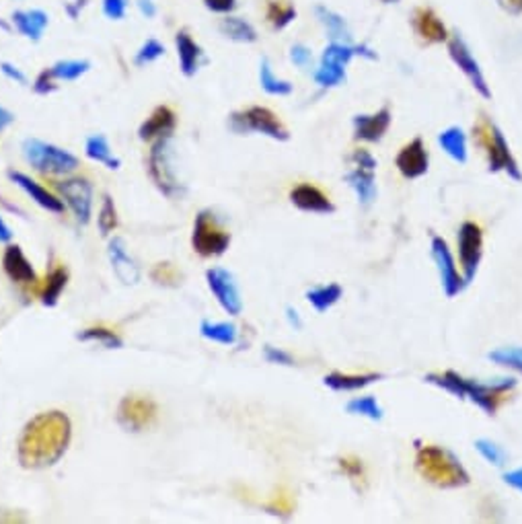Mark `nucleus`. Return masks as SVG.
I'll return each mask as SVG.
<instances>
[{"label":"nucleus","mask_w":522,"mask_h":524,"mask_svg":"<svg viewBox=\"0 0 522 524\" xmlns=\"http://www.w3.org/2000/svg\"><path fill=\"white\" fill-rule=\"evenodd\" d=\"M428 384H434L442 391L450 393L457 399H469L479 410L488 415H494L500 407L512 397V391L517 389V379H498L491 383H481L473 379H465L455 370H444V373H430L424 376Z\"/></svg>","instance_id":"f03ea898"},{"label":"nucleus","mask_w":522,"mask_h":524,"mask_svg":"<svg viewBox=\"0 0 522 524\" xmlns=\"http://www.w3.org/2000/svg\"><path fill=\"white\" fill-rule=\"evenodd\" d=\"M32 89L35 95H40V97H48L52 95V92L58 91V81H56V76L52 74L50 68H44V71L35 76Z\"/></svg>","instance_id":"a18cd8bd"},{"label":"nucleus","mask_w":522,"mask_h":524,"mask_svg":"<svg viewBox=\"0 0 522 524\" xmlns=\"http://www.w3.org/2000/svg\"><path fill=\"white\" fill-rule=\"evenodd\" d=\"M13 121H14V113L11 110H6V107L0 105V134H3Z\"/></svg>","instance_id":"bf43d9fd"},{"label":"nucleus","mask_w":522,"mask_h":524,"mask_svg":"<svg viewBox=\"0 0 522 524\" xmlns=\"http://www.w3.org/2000/svg\"><path fill=\"white\" fill-rule=\"evenodd\" d=\"M84 154L91 160H95V163H102L107 169H113V171H118L121 167V160L115 157L110 141L103 134H93L87 138V142H84Z\"/></svg>","instance_id":"2f4dec72"},{"label":"nucleus","mask_w":522,"mask_h":524,"mask_svg":"<svg viewBox=\"0 0 522 524\" xmlns=\"http://www.w3.org/2000/svg\"><path fill=\"white\" fill-rule=\"evenodd\" d=\"M6 177H9V180L14 185H17V188H21L23 191H25V194L32 198L37 206L44 208V210L53 212V214H63L64 212L63 198L53 194V191H50L48 188H44L42 183H37L29 175L21 173V171H14V169H9V171H6Z\"/></svg>","instance_id":"6ab92c4d"},{"label":"nucleus","mask_w":522,"mask_h":524,"mask_svg":"<svg viewBox=\"0 0 522 524\" xmlns=\"http://www.w3.org/2000/svg\"><path fill=\"white\" fill-rule=\"evenodd\" d=\"M130 0H102V11L110 21H121L128 15Z\"/></svg>","instance_id":"49530a36"},{"label":"nucleus","mask_w":522,"mask_h":524,"mask_svg":"<svg viewBox=\"0 0 522 524\" xmlns=\"http://www.w3.org/2000/svg\"><path fill=\"white\" fill-rule=\"evenodd\" d=\"M337 467H340V471L356 485V490L366 488V471L362 461L358 457H342L337 461Z\"/></svg>","instance_id":"37998d69"},{"label":"nucleus","mask_w":522,"mask_h":524,"mask_svg":"<svg viewBox=\"0 0 522 524\" xmlns=\"http://www.w3.org/2000/svg\"><path fill=\"white\" fill-rule=\"evenodd\" d=\"M381 3H385V5H397L399 0H381Z\"/></svg>","instance_id":"0e129e2a"},{"label":"nucleus","mask_w":522,"mask_h":524,"mask_svg":"<svg viewBox=\"0 0 522 524\" xmlns=\"http://www.w3.org/2000/svg\"><path fill=\"white\" fill-rule=\"evenodd\" d=\"M0 29H5V31H11V27H9V25H6V23H5V21H0Z\"/></svg>","instance_id":"e2e57ef3"},{"label":"nucleus","mask_w":522,"mask_h":524,"mask_svg":"<svg viewBox=\"0 0 522 524\" xmlns=\"http://www.w3.org/2000/svg\"><path fill=\"white\" fill-rule=\"evenodd\" d=\"M50 71L53 76H56L58 82H72V81H79L81 76H84L91 71V62L81 60V58L58 60L56 64L50 66Z\"/></svg>","instance_id":"e433bc0d"},{"label":"nucleus","mask_w":522,"mask_h":524,"mask_svg":"<svg viewBox=\"0 0 522 524\" xmlns=\"http://www.w3.org/2000/svg\"><path fill=\"white\" fill-rule=\"evenodd\" d=\"M118 227H120L118 208H115L113 198L110 194H105L102 210H99L97 214V228H99V233H102V237H110Z\"/></svg>","instance_id":"ea45409f"},{"label":"nucleus","mask_w":522,"mask_h":524,"mask_svg":"<svg viewBox=\"0 0 522 524\" xmlns=\"http://www.w3.org/2000/svg\"><path fill=\"white\" fill-rule=\"evenodd\" d=\"M259 84H261V89L272 97H288V95H293V91H295L293 82L280 79V76L274 73V68L267 58H261L259 62Z\"/></svg>","instance_id":"473e14b6"},{"label":"nucleus","mask_w":522,"mask_h":524,"mask_svg":"<svg viewBox=\"0 0 522 524\" xmlns=\"http://www.w3.org/2000/svg\"><path fill=\"white\" fill-rule=\"evenodd\" d=\"M475 449H478L483 459L496 467H504L506 461H508V452L498 442L489 441V438H478V441H475Z\"/></svg>","instance_id":"c03bdc74"},{"label":"nucleus","mask_w":522,"mask_h":524,"mask_svg":"<svg viewBox=\"0 0 522 524\" xmlns=\"http://www.w3.org/2000/svg\"><path fill=\"white\" fill-rule=\"evenodd\" d=\"M3 269L9 276V280L21 286L37 282V274L32 266V261L27 259L25 251L19 245H9L3 253Z\"/></svg>","instance_id":"5701e85b"},{"label":"nucleus","mask_w":522,"mask_h":524,"mask_svg":"<svg viewBox=\"0 0 522 524\" xmlns=\"http://www.w3.org/2000/svg\"><path fill=\"white\" fill-rule=\"evenodd\" d=\"M314 15H317L319 23L324 25L329 40L332 42H350L352 40L350 27L342 15H337L335 11L327 9V6H324V5L314 6Z\"/></svg>","instance_id":"c756f323"},{"label":"nucleus","mask_w":522,"mask_h":524,"mask_svg":"<svg viewBox=\"0 0 522 524\" xmlns=\"http://www.w3.org/2000/svg\"><path fill=\"white\" fill-rule=\"evenodd\" d=\"M191 247L202 257H220L230 247V233L222 228L212 210H202L194 220Z\"/></svg>","instance_id":"1a4fd4ad"},{"label":"nucleus","mask_w":522,"mask_h":524,"mask_svg":"<svg viewBox=\"0 0 522 524\" xmlns=\"http://www.w3.org/2000/svg\"><path fill=\"white\" fill-rule=\"evenodd\" d=\"M107 257H110L111 269L118 280L124 286H136L140 282V266L136 264V259L130 256L128 245L121 237H111L110 245H107Z\"/></svg>","instance_id":"dca6fc26"},{"label":"nucleus","mask_w":522,"mask_h":524,"mask_svg":"<svg viewBox=\"0 0 522 524\" xmlns=\"http://www.w3.org/2000/svg\"><path fill=\"white\" fill-rule=\"evenodd\" d=\"M362 56L368 60H376V53L368 45H352L350 42H332L321 53L319 68L314 71L313 79L319 87L335 89L345 82V66L352 58Z\"/></svg>","instance_id":"39448f33"},{"label":"nucleus","mask_w":522,"mask_h":524,"mask_svg":"<svg viewBox=\"0 0 522 524\" xmlns=\"http://www.w3.org/2000/svg\"><path fill=\"white\" fill-rule=\"evenodd\" d=\"M76 339H79V342L102 344L107 350L124 348V339L107 327H87V329H82L81 334H76Z\"/></svg>","instance_id":"4c0bfd02"},{"label":"nucleus","mask_w":522,"mask_h":524,"mask_svg":"<svg viewBox=\"0 0 522 524\" xmlns=\"http://www.w3.org/2000/svg\"><path fill=\"white\" fill-rule=\"evenodd\" d=\"M13 241V230L6 225L3 214H0V243H11Z\"/></svg>","instance_id":"680f3d73"},{"label":"nucleus","mask_w":522,"mask_h":524,"mask_svg":"<svg viewBox=\"0 0 522 524\" xmlns=\"http://www.w3.org/2000/svg\"><path fill=\"white\" fill-rule=\"evenodd\" d=\"M0 73H3L6 79L13 81L14 84H27V74L21 71L17 64H13V62H0Z\"/></svg>","instance_id":"864d4df0"},{"label":"nucleus","mask_w":522,"mask_h":524,"mask_svg":"<svg viewBox=\"0 0 522 524\" xmlns=\"http://www.w3.org/2000/svg\"><path fill=\"white\" fill-rule=\"evenodd\" d=\"M382 374L379 373H364V374H350V373H329L324 384L332 391H340V393H348V391H360L372 384L376 381H381Z\"/></svg>","instance_id":"cd10ccee"},{"label":"nucleus","mask_w":522,"mask_h":524,"mask_svg":"<svg viewBox=\"0 0 522 524\" xmlns=\"http://www.w3.org/2000/svg\"><path fill=\"white\" fill-rule=\"evenodd\" d=\"M391 121H393V112L389 105H382L379 112L362 113L354 118V138L362 142H381L389 132Z\"/></svg>","instance_id":"a211bd4d"},{"label":"nucleus","mask_w":522,"mask_h":524,"mask_svg":"<svg viewBox=\"0 0 522 524\" xmlns=\"http://www.w3.org/2000/svg\"><path fill=\"white\" fill-rule=\"evenodd\" d=\"M152 280L159 284H178V269L171 264H159L152 269Z\"/></svg>","instance_id":"3c124183"},{"label":"nucleus","mask_w":522,"mask_h":524,"mask_svg":"<svg viewBox=\"0 0 522 524\" xmlns=\"http://www.w3.org/2000/svg\"><path fill=\"white\" fill-rule=\"evenodd\" d=\"M416 469L426 481L436 485V488L455 490L465 488L471 481L469 473H467L459 457L436 444L420 446L416 454Z\"/></svg>","instance_id":"7ed1b4c3"},{"label":"nucleus","mask_w":522,"mask_h":524,"mask_svg":"<svg viewBox=\"0 0 522 524\" xmlns=\"http://www.w3.org/2000/svg\"><path fill=\"white\" fill-rule=\"evenodd\" d=\"M306 300L317 313H325L332 308L337 300L343 296V288L340 284H324V286H314L306 292Z\"/></svg>","instance_id":"c9c22d12"},{"label":"nucleus","mask_w":522,"mask_h":524,"mask_svg":"<svg viewBox=\"0 0 522 524\" xmlns=\"http://www.w3.org/2000/svg\"><path fill=\"white\" fill-rule=\"evenodd\" d=\"M206 9L214 15H233L237 11V6H239V0H202Z\"/></svg>","instance_id":"8fccbe9b"},{"label":"nucleus","mask_w":522,"mask_h":524,"mask_svg":"<svg viewBox=\"0 0 522 524\" xmlns=\"http://www.w3.org/2000/svg\"><path fill=\"white\" fill-rule=\"evenodd\" d=\"M374 167L354 165L350 173H345V181L356 191L358 202L362 206H371L376 199V183H374Z\"/></svg>","instance_id":"a878e982"},{"label":"nucleus","mask_w":522,"mask_h":524,"mask_svg":"<svg viewBox=\"0 0 522 524\" xmlns=\"http://www.w3.org/2000/svg\"><path fill=\"white\" fill-rule=\"evenodd\" d=\"M488 358L498 366H506L510 370H517L522 374V348L518 345H510V348H498L488 354Z\"/></svg>","instance_id":"79ce46f5"},{"label":"nucleus","mask_w":522,"mask_h":524,"mask_svg":"<svg viewBox=\"0 0 522 524\" xmlns=\"http://www.w3.org/2000/svg\"><path fill=\"white\" fill-rule=\"evenodd\" d=\"M157 420V403L142 395H126L118 405V423L128 432L147 430Z\"/></svg>","instance_id":"4468645a"},{"label":"nucleus","mask_w":522,"mask_h":524,"mask_svg":"<svg viewBox=\"0 0 522 524\" xmlns=\"http://www.w3.org/2000/svg\"><path fill=\"white\" fill-rule=\"evenodd\" d=\"M206 282H208V288L214 295V298L218 300V305L222 306V311L227 315H241L243 311V298L239 284H237L235 276L225 267H210L206 272Z\"/></svg>","instance_id":"ddd939ff"},{"label":"nucleus","mask_w":522,"mask_h":524,"mask_svg":"<svg viewBox=\"0 0 522 524\" xmlns=\"http://www.w3.org/2000/svg\"><path fill=\"white\" fill-rule=\"evenodd\" d=\"M11 25L29 42H42L45 29L50 27V15L44 9H19L11 15Z\"/></svg>","instance_id":"393cba45"},{"label":"nucleus","mask_w":522,"mask_h":524,"mask_svg":"<svg viewBox=\"0 0 522 524\" xmlns=\"http://www.w3.org/2000/svg\"><path fill=\"white\" fill-rule=\"evenodd\" d=\"M411 25L416 35L424 44H447L449 42V29L444 25L442 19L436 15L430 6H418L411 15Z\"/></svg>","instance_id":"aec40b11"},{"label":"nucleus","mask_w":522,"mask_h":524,"mask_svg":"<svg viewBox=\"0 0 522 524\" xmlns=\"http://www.w3.org/2000/svg\"><path fill=\"white\" fill-rule=\"evenodd\" d=\"M68 284V269L64 266L60 267H53L52 272L45 277V284L42 288V305L44 306H56L60 296H63V292Z\"/></svg>","instance_id":"f704fd0d"},{"label":"nucleus","mask_w":522,"mask_h":524,"mask_svg":"<svg viewBox=\"0 0 522 524\" xmlns=\"http://www.w3.org/2000/svg\"><path fill=\"white\" fill-rule=\"evenodd\" d=\"M397 171L401 173L405 180H420L428 173L430 167V154L421 138H413L405 146H401V150L397 152L395 157Z\"/></svg>","instance_id":"f3484780"},{"label":"nucleus","mask_w":522,"mask_h":524,"mask_svg":"<svg viewBox=\"0 0 522 524\" xmlns=\"http://www.w3.org/2000/svg\"><path fill=\"white\" fill-rule=\"evenodd\" d=\"M473 141L479 149L486 152L488 169L491 173H506L514 181H522V171L518 160L508 146V141L498 123L491 121L486 115H481L478 123L473 126Z\"/></svg>","instance_id":"20e7f679"},{"label":"nucleus","mask_w":522,"mask_h":524,"mask_svg":"<svg viewBox=\"0 0 522 524\" xmlns=\"http://www.w3.org/2000/svg\"><path fill=\"white\" fill-rule=\"evenodd\" d=\"M63 202L71 208L79 225H89L93 216V183L87 177H66L53 185Z\"/></svg>","instance_id":"9d476101"},{"label":"nucleus","mask_w":522,"mask_h":524,"mask_svg":"<svg viewBox=\"0 0 522 524\" xmlns=\"http://www.w3.org/2000/svg\"><path fill=\"white\" fill-rule=\"evenodd\" d=\"M290 202H293L298 210L311 212V214H334L335 204L329 199L324 191L314 188L311 183H298L296 188L290 191Z\"/></svg>","instance_id":"b1692460"},{"label":"nucleus","mask_w":522,"mask_h":524,"mask_svg":"<svg viewBox=\"0 0 522 524\" xmlns=\"http://www.w3.org/2000/svg\"><path fill=\"white\" fill-rule=\"evenodd\" d=\"M136 9L144 19H155L159 15V6L155 0H136Z\"/></svg>","instance_id":"5fc2aeb1"},{"label":"nucleus","mask_w":522,"mask_h":524,"mask_svg":"<svg viewBox=\"0 0 522 524\" xmlns=\"http://www.w3.org/2000/svg\"><path fill=\"white\" fill-rule=\"evenodd\" d=\"M345 412H348L350 415H362V418H368L372 422H381L382 415H385L381 403L372 395L356 397V399L348 401V405H345Z\"/></svg>","instance_id":"58836bf2"},{"label":"nucleus","mask_w":522,"mask_h":524,"mask_svg":"<svg viewBox=\"0 0 522 524\" xmlns=\"http://www.w3.org/2000/svg\"><path fill=\"white\" fill-rule=\"evenodd\" d=\"M228 128L235 134H261L272 138L276 142H288L290 132L284 121L276 115L270 107L251 105L245 110L233 112L228 115Z\"/></svg>","instance_id":"6e6552de"},{"label":"nucleus","mask_w":522,"mask_h":524,"mask_svg":"<svg viewBox=\"0 0 522 524\" xmlns=\"http://www.w3.org/2000/svg\"><path fill=\"white\" fill-rule=\"evenodd\" d=\"M288 56H290V62H293L296 68H309L311 62H313V52H311V48H306L304 44H295L293 48H290Z\"/></svg>","instance_id":"09e8293b"},{"label":"nucleus","mask_w":522,"mask_h":524,"mask_svg":"<svg viewBox=\"0 0 522 524\" xmlns=\"http://www.w3.org/2000/svg\"><path fill=\"white\" fill-rule=\"evenodd\" d=\"M286 319L290 323V327H295L296 331L303 329V319H301V315H298L296 308H293V306L286 308Z\"/></svg>","instance_id":"052dcab7"},{"label":"nucleus","mask_w":522,"mask_h":524,"mask_svg":"<svg viewBox=\"0 0 522 524\" xmlns=\"http://www.w3.org/2000/svg\"><path fill=\"white\" fill-rule=\"evenodd\" d=\"M149 175L163 196L181 198L186 194V185L181 183L178 167H175L173 136L152 141V146L149 150Z\"/></svg>","instance_id":"0eeeda50"},{"label":"nucleus","mask_w":522,"mask_h":524,"mask_svg":"<svg viewBox=\"0 0 522 524\" xmlns=\"http://www.w3.org/2000/svg\"><path fill=\"white\" fill-rule=\"evenodd\" d=\"M296 17L298 11L290 0H266V21L272 31H284Z\"/></svg>","instance_id":"c85d7f7f"},{"label":"nucleus","mask_w":522,"mask_h":524,"mask_svg":"<svg viewBox=\"0 0 522 524\" xmlns=\"http://www.w3.org/2000/svg\"><path fill=\"white\" fill-rule=\"evenodd\" d=\"M504 483L510 485V488H514V490L522 493V467L512 469V471L504 473Z\"/></svg>","instance_id":"4d7b16f0"},{"label":"nucleus","mask_w":522,"mask_h":524,"mask_svg":"<svg viewBox=\"0 0 522 524\" xmlns=\"http://www.w3.org/2000/svg\"><path fill=\"white\" fill-rule=\"evenodd\" d=\"M165 53H167L165 44L159 42L157 37H149V40L144 42L140 48H138V52L134 53V64L140 66V68L149 66V64H152V62L163 58Z\"/></svg>","instance_id":"a19ab883"},{"label":"nucleus","mask_w":522,"mask_h":524,"mask_svg":"<svg viewBox=\"0 0 522 524\" xmlns=\"http://www.w3.org/2000/svg\"><path fill=\"white\" fill-rule=\"evenodd\" d=\"M457 245H459V259L460 267H463V277L469 284L483 257V230L478 222L467 220L460 225L457 233Z\"/></svg>","instance_id":"f8f14e48"},{"label":"nucleus","mask_w":522,"mask_h":524,"mask_svg":"<svg viewBox=\"0 0 522 524\" xmlns=\"http://www.w3.org/2000/svg\"><path fill=\"white\" fill-rule=\"evenodd\" d=\"M430 249H432V259L436 264V269H439L444 295H447L449 298L460 295V292L465 290L467 282L463 274L459 272L455 257H452V253L449 249V243L444 241L442 237H432V245H430Z\"/></svg>","instance_id":"2eb2a0df"},{"label":"nucleus","mask_w":522,"mask_h":524,"mask_svg":"<svg viewBox=\"0 0 522 524\" xmlns=\"http://www.w3.org/2000/svg\"><path fill=\"white\" fill-rule=\"evenodd\" d=\"M89 5V0H71V3L64 5V13L68 15V19L76 21L81 17V13L84 11V6Z\"/></svg>","instance_id":"6e6d98bb"},{"label":"nucleus","mask_w":522,"mask_h":524,"mask_svg":"<svg viewBox=\"0 0 522 524\" xmlns=\"http://www.w3.org/2000/svg\"><path fill=\"white\" fill-rule=\"evenodd\" d=\"M218 31L230 42L237 44H256L259 40L257 29L247 19L237 17V15H225L218 23Z\"/></svg>","instance_id":"bb28decb"},{"label":"nucleus","mask_w":522,"mask_h":524,"mask_svg":"<svg viewBox=\"0 0 522 524\" xmlns=\"http://www.w3.org/2000/svg\"><path fill=\"white\" fill-rule=\"evenodd\" d=\"M175 52H178V60H179V71L183 76H196L199 66L206 62V53L188 29H179L175 34Z\"/></svg>","instance_id":"4be33fe9"},{"label":"nucleus","mask_w":522,"mask_h":524,"mask_svg":"<svg viewBox=\"0 0 522 524\" xmlns=\"http://www.w3.org/2000/svg\"><path fill=\"white\" fill-rule=\"evenodd\" d=\"M72 441V422L64 412H42L21 430L17 459L25 469H48L64 457Z\"/></svg>","instance_id":"f257e3e1"},{"label":"nucleus","mask_w":522,"mask_h":524,"mask_svg":"<svg viewBox=\"0 0 522 524\" xmlns=\"http://www.w3.org/2000/svg\"><path fill=\"white\" fill-rule=\"evenodd\" d=\"M175 128H178V113L169 105H157L138 128V138L142 142H152L159 141V138L173 136Z\"/></svg>","instance_id":"412c9836"},{"label":"nucleus","mask_w":522,"mask_h":524,"mask_svg":"<svg viewBox=\"0 0 522 524\" xmlns=\"http://www.w3.org/2000/svg\"><path fill=\"white\" fill-rule=\"evenodd\" d=\"M264 358L270 362V364L278 366H295V356L282 348H274V345H266L264 348Z\"/></svg>","instance_id":"de8ad7c7"},{"label":"nucleus","mask_w":522,"mask_h":524,"mask_svg":"<svg viewBox=\"0 0 522 524\" xmlns=\"http://www.w3.org/2000/svg\"><path fill=\"white\" fill-rule=\"evenodd\" d=\"M439 144L442 146V150L449 154V157L455 160V163H467L469 159V150H467V136L460 126H450L447 130H442L439 134Z\"/></svg>","instance_id":"7c9ffc66"},{"label":"nucleus","mask_w":522,"mask_h":524,"mask_svg":"<svg viewBox=\"0 0 522 524\" xmlns=\"http://www.w3.org/2000/svg\"><path fill=\"white\" fill-rule=\"evenodd\" d=\"M447 45H449L450 60L455 62V66L459 68V71L467 76V81L471 82V87L478 91L483 99H491V89L488 84L486 74H483L478 58L473 56L471 48L467 45L463 37H460L459 34H452L449 37Z\"/></svg>","instance_id":"9b49d317"},{"label":"nucleus","mask_w":522,"mask_h":524,"mask_svg":"<svg viewBox=\"0 0 522 524\" xmlns=\"http://www.w3.org/2000/svg\"><path fill=\"white\" fill-rule=\"evenodd\" d=\"M199 335L210 339V342L214 344L235 345L237 339H239V329H237L235 323H228V321L204 319L202 323H199Z\"/></svg>","instance_id":"72a5a7b5"},{"label":"nucleus","mask_w":522,"mask_h":524,"mask_svg":"<svg viewBox=\"0 0 522 524\" xmlns=\"http://www.w3.org/2000/svg\"><path fill=\"white\" fill-rule=\"evenodd\" d=\"M23 157L42 175H71L81 167V160L71 150L40 141V138H25L21 144Z\"/></svg>","instance_id":"423d86ee"},{"label":"nucleus","mask_w":522,"mask_h":524,"mask_svg":"<svg viewBox=\"0 0 522 524\" xmlns=\"http://www.w3.org/2000/svg\"><path fill=\"white\" fill-rule=\"evenodd\" d=\"M266 510L270 514H280V516H288L293 512V498L286 496V493H280L278 498H274L270 504L266 506Z\"/></svg>","instance_id":"603ef678"},{"label":"nucleus","mask_w":522,"mask_h":524,"mask_svg":"<svg viewBox=\"0 0 522 524\" xmlns=\"http://www.w3.org/2000/svg\"><path fill=\"white\" fill-rule=\"evenodd\" d=\"M498 6L508 15H522V0H496Z\"/></svg>","instance_id":"13d9d810"}]
</instances>
